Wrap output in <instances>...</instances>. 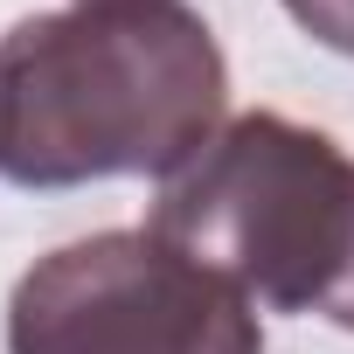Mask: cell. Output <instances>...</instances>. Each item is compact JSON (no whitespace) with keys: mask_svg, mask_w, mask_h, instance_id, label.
I'll return each instance as SVG.
<instances>
[{"mask_svg":"<svg viewBox=\"0 0 354 354\" xmlns=\"http://www.w3.org/2000/svg\"><path fill=\"white\" fill-rule=\"evenodd\" d=\"M146 230L264 313H319L354 333V160L299 118H230L160 181Z\"/></svg>","mask_w":354,"mask_h":354,"instance_id":"cell-2","label":"cell"},{"mask_svg":"<svg viewBox=\"0 0 354 354\" xmlns=\"http://www.w3.org/2000/svg\"><path fill=\"white\" fill-rule=\"evenodd\" d=\"M230 104V63L181 0H70L0 35V181L181 174Z\"/></svg>","mask_w":354,"mask_h":354,"instance_id":"cell-1","label":"cell"},{"mask_svg":"<svg viewBox=\"0 0 354 354\" xmlns=\"http://www.w3.org/2000/svg\"><path fill=\"white\" fill-rule=\"evenodd\" d=\"M285 15L333 56H354V0H285Z\"/></svg>","mask_w":354,"mask_h":354,"instance_id":"cell-4","label":"cell"},{"mask_svg":"<svg viewBox=\"0 0 354 354\" xmlns=\"http://www.w3.org/2000/svg\"><path fill=\"white\" fill-rule=\"evenodd\" d=\"M8 354H264L257 306L153 230L35 257L8 299Z\"/></svg>","mask_w":354,"mask_h":354,"instance_id":"cell-3","label":"cell"}]
</instances>
